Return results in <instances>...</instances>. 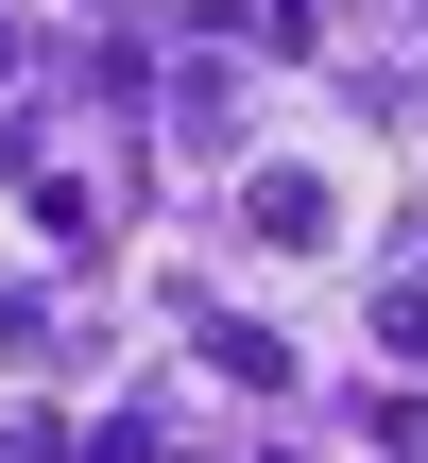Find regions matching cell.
<instances>
[{
	"instance_id": "obj_1",
	"label": "cell",
	"mask_w": 428,
	"mask_h": 463,
	"mask_svg": "<svg viewBox=\"0 0 428 463\" xmlns=\"http://www.w3.org/2000/svg\"><path fill=\"white\" fill-rule=\"evenodd\" d=\"M240 206H257V241H292V258H326V241H343V172H326V155H292V172H257Z\"/></svg>"
}]
</instances>
